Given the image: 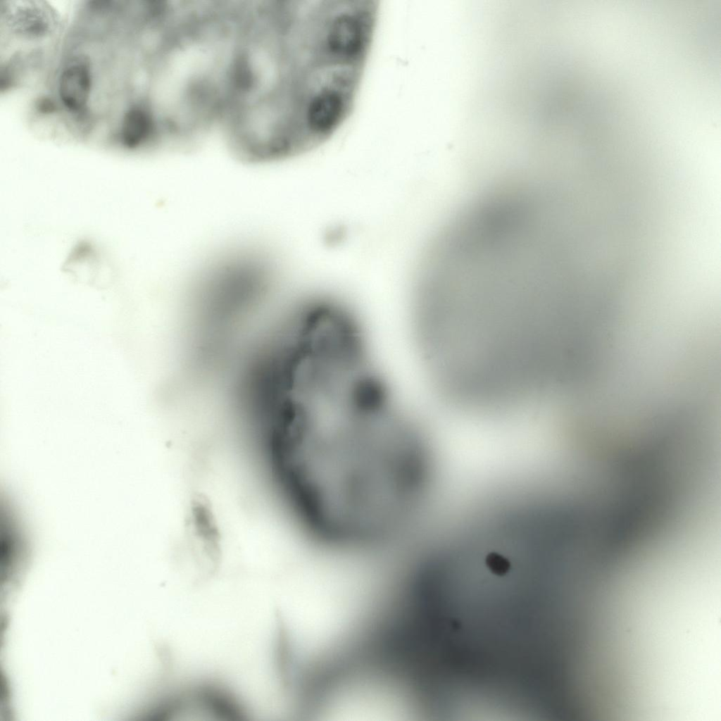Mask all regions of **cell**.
<instances>
[{"instance_id":"6da1fadb","label":"cell","mask_w":721,"mask_h":721,"mask_svg":"<svg viewBox=\"0 0 721 721\" xmlns=\"http://www.w3.org/2000/svg\"><path fill=\"white\" fill-rule=\"evenodd\" d=\"M409 464L407 436L386 408L301 428L282 446L277 471L301 509L347 520L390 503L406 483Z\"/></svg>"},{"instance_id":"7a4b0ae2","label":"cell","mask_w":721,"mask_h":721,"mask_svg":"<svg viewBox=\"0 0 721 721\" xmlns=\"http://www.w3.org/2000/svg\"><path fill=\"white\" fill-rule=\"evenodd\" d=\"M189 542L194 560L207 573L214 572L222 555L221 535L212 506L203 495H195L189 504L187 519Z\"/></svg>"},{"instance_id":"3957f363","label":"cell","mask_w":721,"mask_h":721,"mask_svg":"<svg viewBox=\"0 0 721 721\" xmlns=\"http://www.w3.org/2000/svg\"><path fill=\"white\" fill-rule=\"evenodd\" d=\"M91 86V74L85 63H75L65 68L58 82L59 96L65 107L73 112L82 110L89 100Z\"/></svg>"},{"instance_id":"277c9868","label":"cell","mask_w":721,"mask_h":721,"mask_svg":"<svg viewBox=\"0 0 721 721\" xmlns=\"http://www.w3.org/2000/svg\"><path fill=\"white\" fill-rule=\"evenodd\" d=\"M155 129V120L149 110L141 106L132 107L125 113L123 118L121 142L128 148H135L148 140Z\"/></svg>"},{"instance_id":"5b68a950","label":"cell","mask_w":721,"mask_h":721,"mask_svg":"<svg viewBox=\"0 0 721 721\" xmlns=\"http://www.w3.org/2000/svg\"><path fill=\"white\" fill-rule=\"evenodd\" d=\"M636 617H637L638 618V617H637V616H636ZM638 620H639V621L641 622V620H639V618H638ZM641 624H642V623H641ZM642 625H643V624H642ZM644 627H645V626H644ZM647 630H648V629H647ZM648 632H649V631H648ZM650 633H651V632H650Z\"/></svg>"}]
</instances>
